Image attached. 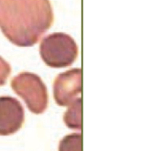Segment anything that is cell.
Instances as JSON below:
<instances>
[{
    "label": "cell",
    "instance_id": "8992f818",
    "mask_svg": "<svg viewBox=\"0 0 149 151\" xmlns=\"http://www.w3.org/2000/svg\"><path fill=\"white\" fill-rule=\"evenodd\" d=\"M81 107L82 100L80 97H78L72 104H70V108L65 113L64 121L68 128L81 129Z\"/></svg>",
    "mask_w": 149,
    "mask_h": 151
},
{
    "label": "cell",
    "instance_id": "3957f363",
    "mask_svg": "<svg viewBox=\"0 0 149 151\" xmlns=\"http://www.w3.org/2000/svg\"><path fill=\"white\" fill-rule=\"evenodd\" d=\"M12 88L25 101L34 114H41L48 105V94L45 83L36 74L22 72L12 80Z\"/></svg>",
    "mask_w": 149,
    "mask_h": 151
},
{
    "label": "cell",
    "instance_id": "5b68a950",
    "mask_svg": "<svg viewBox=\"0 0 149 151\" xmlns=\"http://www.w3.org/2000/svg\"><path fill=\"white\" fill-rule=\"evenodd\" d=\"M24 121L25 111L19 101L11 96H0V136L16 133Z\"/></svg>",
    "mask_w": 149,
    "mask_h": 151
},
{
    "label": "cell",
    "instance_id": "7a4b0ae2",
    "mask_svg": "<svg viewBox=\"0 0 149 151\" xmlns=\"http://www.w3.org/2000/svg\"><path fill=\"white\" fill-rule=\"evenodd\" d=\"M78 50L74 39L62 32L48 35L40 44V55L46 65L52 68H65L72 65Z\"/></svg>",
    "mask_w": 149,
    "mask_h": 151
},
{
    "label": "cell",
    "instance_id": "6da1fadb",
    "mask_svg": "<svg viewBox=\"0 0 149 151\" xmlns=\"http://www.w3.org/2000/svg\"><path fill=\"white\" fill-rule=\"evenodd\" d=\"M50 0H0V29L13 45H36L53 24Z\"/></svg>",
    "mask_w": 149,
    "mask_h": 151
},
{
    "label": "cell",
    "instance_id": "277c9868",
    "mask_svg": "<svg viewBox=\"0 0 149 151\" xmlns=\"http://www.w3.org/2000/svg\"><path fill=\"white\" fill-rule=\"evenodd\" d=\"M81 93V70L72 69L58 76L54 81L53 94L60 106H69Z\"/></svg>",
    "mask_w": 149,
    "mask_h": 151
},
{
    "label": "cell",
    "instance_id": "52a82bcc",
    "mask_svg": "<svg viewBox=\"0 0 149 151\" xmlns=\"http://www.w3.org/2000/svg\"><path fill=\"white\" fill-rule=\"evenodd\" d=\"M59 151H82V136L73 133L65 136L60 142Z\"/></svg>",
    "mask_w": 149,
    "mask_h": 151
},
{
    "label": "cell",
    "instance_id": "ba28073f",
    "mask_svg": "<svg viewBox=\"0 0 149 151\" xmlns=\"http://www.w3.org/2000/svg\"><path fill=\"white\" fill-rule=\"evenodd\" d=\"M11 74V66L0 57V86L5 84L8 76Z\"/></svg>",
    "mask_w": 149,
    "mask_h": 151
}]
</instances>
